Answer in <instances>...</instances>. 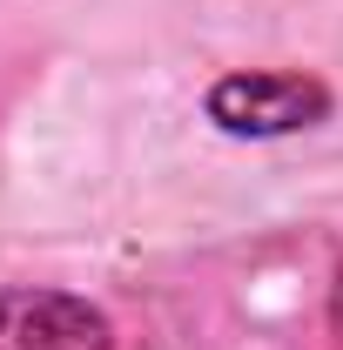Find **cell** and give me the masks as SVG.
Returning <instances> with one entry per match:
<instances>
[{
    "instance_id": "7a4b0ae2",
    "label": "cell",
    "mask_w": 343,
    "mask_h": 350,
    "mask_svg": "<svg viewBox=\"0 0 343 350\" xmlns=\"http://www.w3.org/2000/svg\"><path fill=\"white\" fill-rule=\"evenodd\" d=\"M0 350H115L108 317L68 290H0Z\"/></svg>"
},
{
    "instance_id": "6da1fadb",
    "label": "cell",
    "mask_w": 343,
    "mask_h": 350,
    "mask_svg": "<svg viewBox=\"0 0 343 350\" xmlns=\"http://www.w3.org/2000/svg\"><path fill=\"white\" fill-rule=\"evenodd\" d=\"M209 115L229 135H297L330 115V88L310 75H229L209 88Z\"/></svg>"
}]
</instances>
